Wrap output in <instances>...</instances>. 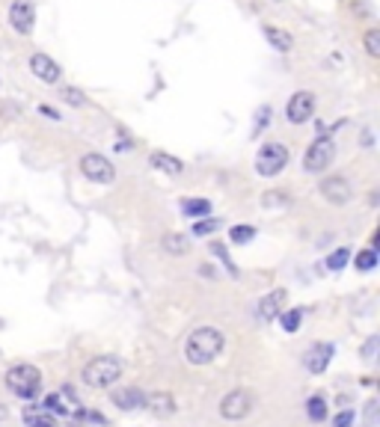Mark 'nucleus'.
Returning <instances> with one entry per match:
<instances>
[{"label": "nucleus", "mask_w": 380, "mask_h": 427, "mask_svg": "<svg viewBox=\"0 0 380 427\" xmlns=\"http://www.w3.org/2000/svg\"><path fill=\"white\" fill-rule=\"evenodd\" d=\"M223 344H226V338L217 326H199V330L187 335L184 356L190 365H208V362H214L223 354Z\"/></svg>", "instance_id": "f257e3e1"}, {"label": "nucleus", "mask_w": 380, "mask_h": 427, "mask_svg": "<svg viewBox=\"0 0 380 427\" xmlns=\"http://www.w3.org/2000/svg\"><path fill=\"white\" fill-rule=\"evenodd\" d=\"M122 377V362L116 356H95L93 362L83 365V383L93 388H110L113 383H119Z\"/></svg>", "instance_id": "f03ea898"}, {"label": "nucleus", "mask_w": 380, "mask_h": 427, "mask_svg": "<svg viewBox=\"0 0 380 427\" xmlns=\"http://www.w3.org/2000/svg\"><path fill=\"white\" fill-rule=\"evenodd\" d=\"M6 386L12 395H18L21 400H33L42 388V374L36 365H15L6 371Z\"/></svg>", "instance_id": "7ed1b4c3"}, {"label": "nucleus", "mask_w": 380, "mask_h": 427, "mask_svg": "<svg viewBox=\"0 0 380 427\" xmlns=\"http://www.w3.org/2000/svg\"><path fill=\"white\" fill-rule=\"evenodd\" d=\"M288 163V148L283 143H264L256 155V172L264 175V178H273L280 175Z\"/></svg>", "instance_id": "20e7f679"}, {"label": "nucleus", "mask_w": 380, "mask_h": 427, "mask_svg": "<svg viewBox=\"0 0 380 427\" xmlns=\"http://www.w3.org/2000/svg\"><path fill=\"white\" fill-rule=\"evenodd\" d=\"M336 158V143L333 136H318L303 155V169L306 172H324Z\"/></svg>", "instance_id": "39448f33"}, {"label": "nucleus", "mask_w": 380, "mask_h": 427, "mask_svg": "<svg viewBox=\"0 0 380 427\" xmlns=\"http://www.w3.org/2000/svg\"><path fill=\"white\" fill-rule=\"evenodd\" d=\"M81 172L90 181H95V184H110L113 178H116V169H113V163L104 155H98V152H90V155L81 158Z\"/></svg>", "instance_id": "423d86ee"}, {"label": "nucleus", "mask_w": 380, "mask_h": 427, "mask_svg": "<svg viewBox=\"0 0 380 427\" xmlns=\"http://www.w3.org/2000/svg\"><path fill=\"white\" fill-rule=\"evenodd\" d=\"M250 410H252V395L247 392V388H235V392H229L220 400V416L229 419V421L247 419Z\"/></svg>", "instance_id": "0eeeda50"}, {"label": "nucleus", "mask_w": 380, "mask_h": 427, "mask_svg": "<svg viewBox=\"0 0 380 427\" xmlns=\"http://www.w3.org/2000/svg\"><path fill=\"white\" fill-rule=\"evenodd\" d=\"M9 24H12V30H15V33L30 36L33 33V24H36V6H33V0H12V6H9Z\"/></svg>", "instance_id": "6e6552de"}, {"label": "nucleus", "mask_w": 380, "mask_h": 427, "mask_svg": "<svg viewBox=\"0 0 380 427\" xmlns=\"http://www.w3.org/2000/svg\"><path fill=\"white\" fill-rule=\"evenodd\" d=\"M312 113H315V95L306 92V90H300L291 95V102L285 107V116L291 125H303V122H309L312 119Z\"/></svg>", "instance_id": "1a4fd4ad"}, {"label": "nucleus", "mask_w": 380, "mask_h": 427, "mask_svg": "<svg viewBox=\"0 0 380 427\" xmlns=\"http://www.w3.org/2000/svg\"><path fill=\"white\" fill-rule=\"evenodd\" d=\"M333 354H336V347H333V344L318 342V344H312V347L306 350V356H303V365H306L312 374H324L327 365H330Z\"/></svg>", "instance_id": "9d476101"}, {"label": "nucleus", "mask_w": 380, "mask_h": 427, "mask_svg": "<svg viewBox=\"0 0 380 427\" xmlns=\"http://www.w3.org/2000/svg\"><path fill=\"white\" fill-rule=\"evenodd\" d=\"M318 190H321V196L327 199V202H333V205H345V202H351V184H348V178H341V175L324 178Z\"/></svg>", "instance_id": "9b49d317"}, {"label": "nucleus", "mask_w": 380, "mask_h": 427, "mask_svg": "<svg viewBox=\"0 0 380 427\" xmlns=\"http://www.w3.org/2000/svg\"><path fill=\"white\" fill-rule=\"evenodd\" d=\"M30 71H33L42 83H57V80L62 78V69L57 66V59H50L48 54H33V57H30Z\"/></svg>", "instance_id": "f8f14e48"}, {"label": "nucleus", "mask_w": 380, "mask_h": 427, "mask_svg": "<svg viewBox=\"0 0 380 427\" xmlns=\"http://www.w3.org/2000/svg\"><path fill=\"white\" fill-rule=\"evenodd\" d=\"M113 404H116L119 410L125 412H131V410H140L146 407V395L140 392V388H134V386H122V388H113Z\"/></svg>", "instance_id": "ddd939ff"}, {"label": "nucleus", "mask_w": 380, "mask_h": 427, "mask_svg": "<svg viewBox=\"0 0 380 427\" xmlns=\"http://www.w3.org/2000/svg\"><path fill=\"white\" fill-rule=\"evenodd\" d=\"M285 291L280 288V291H271L268 297H262V303H259V318L262 321H273V318H280L283 315V309H285Z\"/></svg>", "instance_id": "4468645a"}, {"label": "nucleus", "mask_w": 380, "mask_h": 427, "mask_svg": "<svg viewBox=\"0 0 380 427\" xmlns=\"http://www.w3.org/2000/svg\"><path fill=\"white\" fill-rule=\"evenodd\" d=\"M146 410L151 412V416H158V419H167V416H172V412H175L172 395H167V392L146 395Z\"/></svg>", "instance_id": "2eb2a0df"}, {"label": "nucleus", "mask_w": 380, "mask_h": 427, "mask_svg": "<svg viewBox=\"0 0 380 427\" xmlns=\"http://www.w3.org/2000/svg\"><path fill=\"white\" fill-rule=\"evenodd\" d=\"M149 163L155 169H161V172H167V175H182L184 172V163L179 160V158H172V155H167V152H155L149 158Z\"/></svg>", "instance_id": "dca6fc26"}, {"label": "nucleus", "mask_w": 380, "mask_h": 427, "mask_svg": "<svg viewBox=\"0 0 380 427\" xmlns=\"http://www.w3.org/2000/svg\"><path fill=\"white\" fill-rule=\"evenodd\" d=\"M262 33H264V39L271 42V48H276V51H288V48L294 45L291 33H285V30H280V27H273V24H264Z\"/></svg>", "instance_id": "f3484780"}, {"label": "nucleus", "mask_w": 380, "mask_h": 427, "mask_svg": "<svg viewBox=\"0 0 380 427\" xmlns=\"http://www.w3.org/2000/svg\"><path fill=\"white\" fill-rule=\"evenodd\" d=\"M182 214H184V217H194V220L208 217V214H211V202H208V199H182Z\"/></svg>", "instance_id": "a211bd4d"}, {"label": "nucleus", "mask_w": 380, "mask_h": 427, "mask_svg": "<svg viewBox=\"0 0 380 427\" xmlns=\"http://www.w3.org/2000/svg\"><path fill=\"white\" fill-rule=\"evenodd\" d=\"M24 421H27L30 427H54V419H50L45 410H36V407L24 410Z\"/></svg>", "instance_id": "6ab92c4d"}, {"label": "nucleus", "mask_w": 380, "mask_h": 427, "mask_svg": "<svg viewBox=\"0 0 380 427\" xmlns=\"http://www.w3.org/2000/svg\"><path fill=\"white\" fill-rule=\"evenodd\" d=\"M306 416L312 419V421H324L327 419V404H324V398H309L306 400Z\"/></svg>", "instance_id": "aec40b11"}, {"label": "nucleus", "mask_w": 380, "mask_h": 427, "mask_svg": "<svg viewBox=\"0 0 380 427\" xmlns=\"http://www.w3.org/2000/svg\"><path fill=\"white\" fill-rule=\"evenodd\" d=\"M280 321H283V330L285 332H297L300 330V321H303V309H288V312H283Z\"/></svg>", "instance_id": "412c9836"}, {"label": "nucleus", "mask_w": 380, "mask_h": 427, "mask_svg": "<svg viewBox=\"0 0 380 427\" xmlns=\"http://www.w3.org/2000/svg\"><path fill=\"white\" fill-rule=\"evenodd\" d=\"M163 249L172 253V255H182V253H187V237L184 234H167L163 237Z\"/></svg>", "instance_id": "4be33fe9"}, {"label": "nucleus", "mask_w": 380, "mask_h": 427, "mask_svg": "<svg viewBox=\"0 0 380 427\" xmlns=\"http://www.w3.org/2000/svg\"><path fill=\"white\" fill-rule=\"evenodd\" d=\"M357 270H362V273H369V270H374L377 267V249H362V253L357 255Z\"/></svg>", "instance_id": "5701e85b"}, {"label": "nucleus", "mask_w": 380, "mask_h": 427, "mask_svg": "<svg viewBox=\"0 0 380 427\" xmlns=\"http://www.w3.org/2000/svg\"><path fill=\"white\" fill-rule=\"evenodd\" d=\"M348 258H351V249H348V246H339L336 253H333L330 258H327V270H336V273H339L341 267L348 265Z\"/></svg>", "instance_id": "b1692460"}, {"label": "nucleus", "mask_w": 380, "mask_h": 427, "mask_svg": "<svg viewBox=\"0 0 380 427\" xmlns=\"http://www.w3.org/2000/svg\"><path fill=\"white\" fill-rule=\"evenodd\" d=\"M229 237H232L235 244H250L252 237H256V229H252V225H232Z\"/></svg>", "instance_id": "393cba45"}, {"label": "nucleus", "mask_w": 380, "mask_h": 427, "mask_svg": "<svg viewBox=\"0 0 380 427\" xmlns=\"http://www.w3.org/2000/svg\"><path fill=\"white\" fill-rule=\"evenodd\" d=\"M365 51H369V57H380V30L372 27L369 33H365Z\"/></svg>", "instance_id": "a878e982"}, {"label": "nucleus", "mask_w": 380, "mask_h": 427, "mask_svg": "<svg viewBox=\"0 0 380 427\" xmlns=\"http://www.w3.org/2000/svg\"><path fill=\"white\" fill-rule=\"evenodd\" d=\"M211 253L223 261V267L229 270V276H238V267L232 265V258H229V253H226V246H223V244H211Z\"/></svg>", "instance_id": "bb28decb"}, {"label": "nucleus", "mask_w": 380, "mask_h": 427, "mask_svg": "<svg viewBox=\"0 0 380 427\" xmlns=\"http://www.w3.org/2000/svg\"><path fill=\"white\" fill-rule=\"evenodd\" d=\"M45 412H57V416H69V407H62V400H60V395H48L45 398V407H42Z\"/></svg>", "instance_id": "cd10ccee"}, {"label": "nucleus", "mask_w": 380, "mask_h": 427, "mask_svg": "<svg viewBox=\"0 0 380 427\" xmlns=\"http://www.w3.org/2000/svg\"><path fill=\"white\" fill-rule=\"evenodd\" d=\"M377 347H380V335H372L369 342L362 344V356H365V362H374V359H377Z\"/></svg>", "instance_id": "c85d7f7f"}, {"label": "nucleus", "mask_w": 380, "mask_h": 427, "mask_svg": "<svg viewBox=\"0 0 380 427\" xmlns=\"http://www.w3.org/2000/svg\"><path fill=\"white\" fill-rule=\"evenodd\" d=\"M62 102H66V104H74V107H83L86 98H83L81 90H72V86H69V90H62Z\"/></svg>", "instance_id": "c756f323"}, {"label": "nucleus", "mask_w": 380, "mask_h": 427, "mask_svg": "<svg viewBox=\"0 0 380 427\" xmlns=\"http://www.w3.org/2000/svg\"><path fill=\"white\" fill-rule=\"evenodd\" d=\"M217 225H220V220H199V223L194 225V234H196V237L211 234V232H217Z\"/></svg>", "instance_id": "7c9ffc66"}, {"label": "nucleus", "mask_w": 380, "mask_h": 427, "mask_svg": "<svg viewBox=\"0 0 380 427\" xmlns=\"http://www.w3.org/2000/svg\"><path fill=\"white\" fill-rule=\"evenodd\" d=\"M377 410H380V404L372 398L369 404H365V424H369V427H377Z\"/></svg>", "instance_id": "2f4dec72"}, {"label": "nucleus", "mask_w": 380, "mask_h": 427, "mask_svg": "<svg viewBox=\"0 0 380 427\" xmlns=\"http://www.w3.org/2000/svg\"><path fill=\"white\" fill-rule=\"evenodd\" d=\"M268 122H271V107L264 104V107L256 113V131H259V128H268Z\"/></svg>", "instance_id": "473e14b6"}, {"label": "nucleus", "mask_w": 380, "mask_h": 427, "mask_svg": "<svg viewBox=\"0 0 380 427\" xmlns=\"http://www.w3.org/2000/svg\"><path fill=\"white\" fill-rule=\"evenodd\" d=\"M353 424V412L345 410V412H339V416L333 419V427H351Z\"/></svg>", "instance_id": "72a5a7b5"}, {"label": "nucleus", "mask_w": 380, "mask_h": 427, "mask_svg": "<svg viewBox=\"0 0 380 427\" xmlns=\"http://www.w3.org/2000/svg\"><path fill=\"white\" fill-rule=\"evenodd\" d=\"M39 113H42V116H48V119H54V122L60 119V113L54 107H48V104H39Z\"/></svg>", "instance_id": "f704fd0d"}, {"label": "nucleus", "mask_w": 380, "mask_h": 427, "mask_svg": "<svg viewBox=\"0 0 380 427\" xmlns=\"http://www.w3.org/2000/svg\"><path fill=\"white\" fill-rule=\"evenodd\" d=\"M262 202H264V205H273V202H288V196H273V193H271V196H264Z\"/></svg>", "instance_id": "c9c22d12"}]
</instances>
